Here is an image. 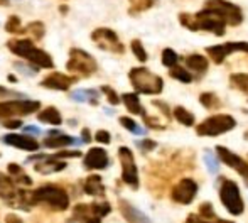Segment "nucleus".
I'll use <instances>...</instances> for the list:
<instances>
[{
  "instance_id": "24",
  "label": "nucleus",
  "mask_w": 248,
  "mask_h": 223,
  "mask_svg": "<svg viewBox=\"0 0 248 223\" xmlns=\"http://www.w3.org/2000/svg\"><path fill=\"white\" fill-rule=\"evenodd\" d=\"M186 66L189 69H193V71H196L198 75H204L206 71H208V58H204V56L201 54H189L186 58Z\"/></svg>"
},
{
  "instance_id": "27",
  "label": "nucleus",
  "mask_w": 248,
  "mask_h": 223,
  "mask_svg": "<svg viewBox=\"0 0 248 223\" xmlns=\"http://www.w3.org/2000/svg\"><path fill=\"white\" fill-rule=\"evenodd\" d=\"M199 103H201L206 110H218V109H221V105H223L219 96L213 92L201 93V95H199Z\"/></svg>"
},
{
  "instance_id": "1",
  "label": "nucleus",
  "mask_w": 248,
  "mask_h": 223,
  "mask_svg": "<svg viewBox=\"0 0 248 223\" xmlns=\"http://www.w3.org/2000/svg\"><path fill=\"white\" fill-rule=\"evenodd\" d=\"M16 201V207L26 208V210L32 205H43L54 211H66L69 208V194L66 193L64 188L56 183H47L37 188L36 191L20 190V194Z\"/></svg>"
},
{
  "instance_id": "47",
  "label": "nucleus",
  "mask_w": 248,
  "mask_h": 223,
  "mask_svg": "<svg viewBox=\"0 0 248 223\" xmlns=\"http://www.w3.org/2000/svg\"><path fill=\"white\" fill-rule=\"evenodd\" d=\"M5 223H24L22 218L16 213H7L5 215Z\"/></svg>"
},
{
  "instance_id": "35",
  "label": "nucleus",
  "mask_w": 248,
  "mask_h": 223,
  "mask_svg": "<svg viewBox=\"0 0 248 223\" xmlns=\"http://www.w3.org/2000/svg\"><path fill=\"white\" fill-rule=\"evenodd\" d=\"M26 32L31 34L34 39H43L44 36V24L43 22H31L29 26L26 27Z\"/></svg>"
},
{
  "instance_id": "4",
  "label": "nucleus",
  "mask_w": 248,
  "mask_h": 223,
  "mask_svg": "<svg viewBox=\"0 0 248 223\" xmlns=\"http://www.w3.org/2000/svg\"><path fill=\"white\" fill-rule=\"evenodd\" d=\"M132 86L137 93L144 95H159L164 90V81L160 76L154 75L147 68H132L128 73Z\"/></svg>"
},
{
  "instance_id": "17",
  "label": "nucleus",
  "mask_w": 248,
  "mask_h": 223,
  "mask_svg": "<svg viewBox=\"0 0 248 223\" xmlns=\"http://www.w3.org/2000/svg\"><path fill=\"white\" fill-rule=\"evenodd\" d=\"M83 164H85L86 169H105L110 164V159H108V154L105 149L92 147L83 158Z\"/></svg>"
},
{
  "instance_id": "30",
  "label": "nucleus",
  "mask_w": 248,
  "mask_h": 223,
  "mask_svg": "<svg viewBox=\"0 0 248 223\" xmlns=\"http://www.w3.org/2000/svg\"><path fill=\"white\" fill-rule=\"evenodd\" d=\"M174 117L179 124H183L184 127H193L194 125V115L189 110H186L184 107H176L174 109Z\"/></svg>"
},
{
  "instance_id": "49",
  "label": "nucleus",
  "mask_w": 248,
  "mask_h": 223,
  "mask_svg": "<svg viewBox=\"0 0 248 223\" xmlns=\"http://www.w3.org/2000/svg\"><path fill=\"white\" fill-rule=\"evenodd\" d=\"M5 96H20V95L16 92H10V90L3 88V86H0V98H5Z\"/></svg>"
},
{
  "instance_id": "23",
  "label": "nucleus",
  "mask_w": 248,
  "mask_h": 223,
  "mask_svg": "<svg viewBox=\"0 0 248 223\" xmlns=\"http://www.w3.org/2000/svg\"><path fill=\"white\" fill-rule=\"evenodd\" d=\"M76 139L75 137H69V135H64V134H59V132H52L49 137L44 139L43 145L47 149H58V147H68V145L75 144Z\"/></svg>"
},
{
  "instance_id": "52",
  "label": "nucleus",
  "mask_w": 248,
  "mask_h": 223,
  "mask_svg": "<svg viewBox=\"0 0 248 223\" xmlns=\"http://www.w3.org/2000/svg\"><path fill=\"white\" fill-rule=\"evenodd\" d=\"M12 0H0V5H10Z\"/></svg>"
},
{
  "instance_id": "51",
  "label": "nucleus",
  "mask_w": 248,
  "mask_h": 223,
  "mask_svg": "<svg viewBox=\"0 0 248 223\" xmlns=\"http://www.w3.org/2000/svg\"><path fill=\"white\" fill-rule=\"evenodd\" d=\"M26 130L31 132V134H39L41 128H37V127H26Z\"/></svg>"
},
{
  "instance_id": "19",
  "label": "nucleus",
  "mask_w": 248,
  "mask_h": 223,
  "mask_svg": "<svg viewBox=\"0 0 248 223\" xmlns=\"http://www.w3.org/2000/svg\"><path fill=\"white\" fill-rule=\"evenodd\" d=\"M20 190L17 188V183L12 176H7V174L0 173V198L7 203L14 205L16 200L19 198Z\"/></svg>"
},
{
  "instance_id": "6",
  "label": "nucleus",
  "mask_w": 248,
  "mask_h": 223,
  "mask_svg": "<svg viewBox=\"0 0 248 223\" xmlns=\"http://www.w3.org/2000/svg\"><path fill=\"white\" fill-rule=\"evenodd\" d=\"M236 127V120L228 113H219L208 117L196 125V134L199 137H216V135L226 134Z\"/></svg>"
},
{
  "instance_id": "32",
  "label": "nucleus",
  "mask_w": 248,
  "mask_h": 223,
  "mask_svg": "<svg viewBox=\"0 0 248 223\" xmlns=\"http://www.w3.org/2000/svg\"><path fill=\"white\" fill-rule=\"evenodd\" d=\"M169 75H170V78L177 80V81H181V83H191L193 81V75H191L187 69L181 68V66H174V68H170Z\"/></svg>"
},
{
  "instance_id": "46",
  "label": "nucleus",
  "mask_w": 248,
  "mask_h": 223,
  "mask_svg": "<svg viewBox=\"0 0 248 223\" xmlns=\"http://www.w3.org/2000/svg\"><path fill=\"white\" fill-rule=\"evenodd\" d=\"M56 158H81V152L79 151H62V152H58Z\"/></svg>"
},
{
  "instance_id": "33",
  "label": "nucleus",
  "mask_w": 248,
  "mask_h": 223,
  "mask_svg": "<svg viewBox=\"0 0 248 223\" xmlns=\"http://www.w3.org/2000/svg\"><path fill=\"white\" fill-rule=\"evenodd\" d=\"M177 63H179V56L176 54V51L166 48L162 51V64L167 66V68H174V66H177Z\"/></svg>"
},
{
  "instance_id": "20",
  "label": "nucleus",
  "mask_w": 248,
  "mask_h": 223,
  "mask_svg": "<svg viewBox=\"0 0 248 223\" xmlns=\"http://www.w3.org/2000/svg\"><path fill=\"white\" fill-rule=\"evenodd\" d=\"M66 167V162L61 161L56 156H39L37 162L34 164V169L39 174H51V173H59Z\"/></svg>"
},
{
  "instance_id": "44",
  "label": "nucleus",
  "mask_w": 248,
  "mask_h": 223,
  "mask_svg": "<svg viewBox=\"0 0 248 223\" xmlns=\"http://www.w3.org/2000/svg\"><path fill=\"white\" fill-rule=\"evenodd\" d=\"M95 141H98L100 144H110V141H111L110 132H108V130H98V132H96V135H95Z\"/></svg>"
},
{
  "instance_id": "38",
  "label": "nucleus",
  "mask_w": 248,
  "mask_h": 223,
  "mask_svg": "<svg viewBox=\"0 0 248 223\" xmlns=\"http://www.w3.org/2000/svg\"><path fill=\"white\" fill-rule=\"evenodd\" d=\"M199 217L206 218V220H216V213H215V208H213V205L209 203V201H206V203H201L199 205Z\"/></svg>"
},
{
  "instance_id": "42",
  "label": "nucleus",
  "mask_w": 248,
  "mask_h": 223,
  "mask_svg": "<svg viewBox=\"0 0 248 223\" xmlns=\"http://www.w3.org/2000/svg\"><path fill=\"white\" fill-rule=\"evenodd\" d=\"M137 147L140 149L142 152H150V151H154V149L157 147V144L154 141H150V139H144V141L137 142Z\"/></svg>"
},
{
  "instance_id": "2",
  "label": "nucleus",
  "mask_w": 248,
  "mask_h": 223,
  "mask_svg": "<svg viewBox=\"0 0 248 223\" xmlns=\"http://www.w3.org/2000/svg\"><path fill=\"white\" fill-rule=\"evenodd\" d=\"M179 22L186 29L198 32V31H206V32H213L215 36H225L226 29V20L219 16L216 10L204 7L193 16V14H179Z\"/></svg>"
},
{
  "instance_id": "34",
  "label": "nucleus",
  "mask_w": 248,
  "mask_h": 223,
  "mask_svg": "<svg viewBox=\"0 0 248 223\" xmlns=\"http://www.w3.org/2000/svg\"><path fill=\"white\" fill-rule=\"evenodd\" d=\"M120 124L124 125L127 130H130L132 134H139V135H144L145 130L142 127H139V124L135 120H132L130 117H120Z\"/></svg>"
},
{
  "instance_id": "22",
  "label": "nucleus",
  "mask_w": 248,
  "mask_h": 223,
  "mask_svg": "<svg viewBox=\"0 0 248 223\" xmlns=\"http://www.w3.org/2000/svg\"><path fill=\"white\" fill-rule=\"evenodd\" d=\"M83 190H85L86 194L96 198H105V194H107L103 179H101V176H98V174H92V176L86 177L85 183H83Z\"/></svg>"
},
{
  "instance_id": "48",
  "label": "nucleus",
  "mask_w": 248,
  "mask_h": 223,
  "mask_svg": "<svg viewBox=\"0 0 248 223\" xmlns=\"http://www.w3.org/2000/svg\"><path fill=\"white\" fill-rule=\"evenodd\" d=\"M22 125L20 120H3V127L5 128H19Z\"/></svg>"
},
{
  "instance_id": "26",
  "label": "nucleus",
  "mask_w": 248,
  "mask_h": 223,
  "mask_svg": "<svg viewBox=\"0 0 248 223\" xmlns=\"http://www.w3.org/2000/svg\"><path fill=\"white\" fill-rule=\"evenodd\" d=\"M122 102L125 103V109L130 112V113H134V115L145 113V110L142 109V105H140V100H139L137 93H125V95L122 96Z\"/></svg>"
},
{
  "instance_id": "55",
  "label": "nucleus",
  "mask_w": 248,
  "mask_h": 223,
  "mask_svg": "<svg viewBox=\"0 0 248 223\" xmlns=\"http://www.w3.org/2000/svg\"><path fill=\"white\" fill-rule=\"evenodd\" d=\"M243 137H245V139H247V141H248V130L245 132V135H243Z\"/></svg>"
},
{
  "instance_id": "50",
  "label": "nucleus",
  "mask_w": 248,
  "mask_h": 223,
  "mask_svg": "<svg viewBox=\"0 0 248 223\" xmlns=\"http://www.w3.org/2000/svg\"><path fill=\"white\" fill-rule=\"evenodd\" d=\"M81 135H83V141H85L86 144H90V142H92V135H90V130H88V128H83V130H81Z\"/></svg>"
},
{
  "instance_id": "10",
  "label": "nucleus",
  "mask_w": 248,
  "mask_h": 223,
  "mask_svg": "<svg viewBox=\"0 0 248 223\" xmlns=\"http://www.w3.org/2000/svg\"><path fill=\"white\" fill-rule=\"evenodd\" d=\"M118 159L122 164V179L125 184L132 188V190H139V169L135 164L134 154L128 147L118 149Z\"/></svg>"
},
{
  "instance_id": "56",
  "label": "nucleus",
  "mask_w": 248,
  "mask_h": 223,
  "mask_svg": "<svg viewBox=\"0 0 248 223\" xmlns=\"http://www.w3.org/2000/svg\"><path fill=\"white\" fill-rule=\"evenodd\" d=\"M0 156H2V154H0Z\"/></svg>"
},
{
  "instance_id": "14",
  "label": "nucleus",
  "mask_w": 248,
  "mask_h": 223,
  "mask_svg": "<svg viewBox=\"0 0 248 223\" xmlns=\"http://www.w3.org/2000/svg\"><path fill=\"white\" fill-rule=\"evenodd\" d=\"M233 53H248V43H225V44H218V46H209L206 49V54L211 58V61L215 64H221L230 54Z\"/></svg>"
},
{
  "instance_id": "8",
  "label": "nucleus",
  "mask_w": 248,
  "mask_h": 223,
  "mask_svg": "<svg viewBox=\"0 0 248 223\" xmlns=\"http://www.w3.org/2000/svg\"><path fill=\"white\" fill-rule=\"evenodd\" d=\"M66 69L69 73L83 76V78H88V76L95 75L96 69H98V64H96L95 58L92 54H88L83 49H78V48H73L69 51V59L68 64H66Z\"/></svg>"
},
{
  "instance_id": "11",
  "label": "nucleus",
  "mask_w": 248,
  "mask_h": 223,
  "mask_svg": "<svg viewBox=\"0 0 248 223\" xmlns=\"http://www.w3.org/2000/svg\"><path fill=\"white\" fill-rule=\"evenodd\" d=\"M92 41L100 48V49L108 51V53H113V54L125 53V46L120 43L118 36L111 29H107V27H100V29L93 31Z\"/></svg>"
},
{
  "instance_id": "25",
  "label": "nucleus",
  "mask_w": 248,
  "mask_h": 223,
  "mask_svg": "<svg viewBox=\"0 0 248 223\" xmlns=\"http://www.w3.org/2000/svg\"><path fill=\"white\" fill-rule=\"evenodd\" d=\"M37 120L43 122V124H49V125H61L62 124V117L59 113L58 109L54 107H47L43 112L37 113Z\"/></svg>"
},
{
  "instance_id": "9",
  "label": "nucleus",
  "mask_w": 248,
  "mask_h": 223,
  "mask_svg": "<svg viewBox=\"0 0 248 223\" xmlns=\"http://www.w3.org/2000/svg\"><path fill=\"white\" fill-rule=\"evenodd\" d=\"M41 107L36 100H10V102H0V120L10 117H22L37 112Z\"/></svg>"
},
{
  "instance_id": "18",
  "label": "nucleus",
  "mask_w": 248,
  "mask_h": 223,
  "mask_svg": "<svg viewBox=\"0 0 248 223\" xmlns=\"http://www.w3.org/2000/svg\"><path fill=\"white\" fill-rule=\"evenodd\" d=\"M3 142L7 145H12L16 149H20V151H29L34 152L39 149V142L36 139L29 137V135H20V134H7L3 135Z\"/></svg>"
},
{
  "instance_id": "31",
  "label": "nucleus",
  "mask_w": 248,
  "mask_h": 223,
  "mask_svg": "<svg viewBox=\"0 0 248 223\" xmlns=\"http://www.w3.org/2000/svg\"><path fill=\"white\" fill-rule=\"evenodd\" d=\"M130 7H128V14L130 16H139V14L149 10L154 5V0H128Z\"/></svg>"
},
{
  "instance_id": "13",
  "label": "nucleus",
  "mask_w": 248,
  "mask_h": 223,
  "mask_svg": "<svg viewBox=\"0 0 248 223\" xmlns=\"http://www.w3.org/2000/svg\"><path fill=\"white\" fill-rule=\"evenodd\" d=\"M198 194V184L191 177H184L177 184H174L172 191H170V198L174 203L179 205H189Z\"/></svg>"
},
{
  "instance_id": "53",
  "label": "nucleus",
  "mask_w": 248,
  "mask_h": 223,
  "mask_svg": "<svg viewBox=\"0 0 248 223\" xmlns=\"http://www.w3.org/2000/svg\"><path fill=\"white\" fill-rule=\"evenodd\" d=\"M9 81H17V80H16V76H12V75H9Z\"/></svg>"
},
{
  "instance_id": "41",
  "label": "nucleus",
  "mask_w": 248,
  "mask_h": 223,
  "mask_svg": "<svg viewBox=\"0 0 248 223\" xmlns=\"http://www.w3.org/2000/svg\"><path fill=\"white\" fill-rule=\"evenodd\" d=\"M142 117H144V122H145V125H147L149 128H157V130H162V128L166 127V124H160L157 118L150 117V115H147V113H144Z\"/></svg>"
},
{
  "instance_id": "16",
  "label": "nucleus",
  "mask_w": 248,
  "mask_h": 223,
  "mask_svg": "<svg viewBox=\"0 0 248 223\" xmlns=\"http://www.w3.org/2000/svg\"><path fill=\"white\" fill-rule=\"evenodd\" d=\"M76 81H78V76H68V75H62V73H51V75H47L41 81V86L49 90H58V92H66Z\"/></svg>"
},
{
  "instance_id": "45",
  "label": "nucleus",
  "mask_w": 248,
  "mask_h": 223,
  "mask_svg": "<svg viewBox=\"0 0 248 223\" xmlns=\"http://www.w3.org/2000/svg\"><path fill=\"white\" fill-rule=\"evenodd\" d=\"M216 220H218V218H216ZM216 220H206V218L199 217V215H189L184 223H216Z\"/></svg>"
},
{
  "instance_id": "54",
  "label": "nucleus",
  "mask_w": 248,
  "mask_h": 223,
  "mask_svg": "<svg viewBox=\"0 0 248 223\" xmlns=\"http://www.w3.org/2000/svg\"><path fill=\"white\" fill-rule=\"evenodd\" d=\"M216 223H233V222H228V220H216Z\"/></svg>"
},
{
  "instance_id": "21",
  "label": "nucleus",
  "mask_w": 248,
  "mask_h": 223,
  "mask_svg": "<svg viewBox=\"0 0 248 223\" xmlns=\"http://www.w3.org/2000/svg\"><path fill=\"white\" fill-rule=\"evenodd\" d=\"M118 208H120L122 217L127 220V223H152L149 220V217H145L139 208H135L134 205H130L128 201L120 200L118 201Z\"/></svg>"
},
{
  "instance_id": "5",
  "label": "nucleus",
  "mask_w": 248,
  "mask_h": 223,
  "mask_svg": "<svg viewBox=\"0 0 248 223\" xmlns=\"http://www.w3.org/2000/svg\"><path fill=\"white\" fill-rule=\"evenodd\" d=\"M219 200H221L223 207L228 210V213L240 217L245 210V203L242 200V194H240V188L235 181L226 179V177H219Z\"/></svg>"
},
{
  "instance_id": "36",
  "label": "nucleus",
  "mask_w": 248,
  "mask_h": 223,
  "mask_svg": "<svg viewBox=\"0 0 248 223\" xmlns=\"http://www.w3.org/2000/svg\"><path fill=\"white\" fill-rule=\"evenodd\" d=\"M5 31L12 34H19V32H26L22 31V26H20V19L17 16H10L9 20L5 22Z\"/></svg>"
},
{
  "instance_id": "15",
  "label": "nucleus",
  "mask_w": 248,
  "mask_h": 223,
  "mask_svg": "<svg viewBox=\"0 0 248 223\" xmlns=\"http://www.w3.org/2000/svg\"><path fill=\"white\" fill-rule=\"evenodd\" d=\"M216 154H218L219 161L225 162L226 166L233 167V169H235L236 173H238L240 176L245 179V183H247V186H248V164H247V161H243V159L240 158L238 154L228 151V149L223 147V145H218V147H216Z\"/></svg>"
},
{
  "instance_id": "39",
  "label": "nucleus",
  "mask_w": 248,
  "mask_h": 223,
  "mask_svg": "<svg viewBox=\"0 0 248 223\" xmlns=\"http://www.w3.org/2000/svg\"><path fill=\"white\" fill-rule=\"evenodd\" d=\"M101 93H105V96H107V100L111 103V105H118L120 103V98H118V95H117V92H115L111 86H101Z\"/></svg>"
},
{
  "instance_id": "3",
  "label": "nucleus",
  "mask_w": 248,
  "mask_h": 223,
  "mask_svg": "<svg viewBox=\"0 0 248 223\" xmlns=\"http://www.w3.org/2000/svg\"><path fill=\"white\" fill-rule=\"evenodd\" d=\"M7 48H9L14 54L27 59V61L32 63L37 68H52V66H54L51 56L47 54L46 51L34 46L32 41H29V39H12L7 43Z\"/></svg>"
},
{
  "instance_id": "29",
  "label": "nucleus",
  "mask_w": 248,
  "mask_h": 223,
  "mask_svg": "<svg viewBox=\"0 0 248 223\" xmlns=\"http://www.w3.org/2000/svg\"><path fill=\"white\" fill-rule=\"evenodd\" d=\"M7 171H9L10 176L16 179L17 184H24V186H29V184H32V179H31V177L24 173V169L19 164H9V166H7Z\"/></svg>"
},
{
  "instance_id": "12",
  "label": "nucleus",
  "mask_w": 248,
  "mask_h": 223,
  "mask_svg": "<svg viewBox=\"0 0 248 223\" xmlns=\"http://www.w3.org/2000/svg\"><path fill=\"white\" fill-rule=\"evenodd\" d=\"M204 7L213 9L226 20L228 26H240L243 22V12L238 5L228 2V0H208Z\"/></svg>"
},
{
  "instance_id": "40",
  "label": "nucleus",
  "mask_w": 248,
  "mask_h": 223,
  "mask_svg": "<svg viewBox=\"0 0 248 223\" xmlns=\"http://www.w3.org/2000/svg\"><path fill=\"white\" fill-rule=\"evenodd\" d=\"M218 161H219V159L215 158V156H213L209 151L204 154V162H206V166H208V169H209V173H211V174H215L216 171H218Z\"/></svg>"
},
{
  "instance_id": "37",
  "label": "nucleus",
  "mask_w": 248,
  "mask_h": 223,
  "mask_svg": "<svg viewBox=\"0 0 248 223\" xmlns=\"http://www.w3.org/2000/svg\"><path fill=\"white\" fill-rule=\"evenodd\" d=\"M130 48H132V53L135 54V58H137L139 61H142V63L147 61V51L144 49V46H142L140 41L134 39V41H132V44H130Z\"/></svg>"
},
{
  "instance_id": "7",
  "label": "nucleus",
  "mask_w": 248,
  "mask_h": 223,
  "mask_svg": "<svg viewBox=\"0 0 248 223\" xmlns=\"http://www.w3.org/2000/svg\"><path fill=\"white\" fill-rule=\"evenodd\" d=\"M111 211L108 201H96V203H79L73 208L71 222L78 223H101L105 217Z\"/></svg>"
},
{
  "instance_id": "28",
  "label": "nucleus",
  "mask_w": 248,
  "mask_h": 223,
  "mask_svg": "<svg viewBox=\"0 0 248 223\" xmlns=\"http://www.w3.org/2000/svg\"><path fill=\"white\" fill-rule=\"evenodd\" d=\"M230 86L248 96V75L247 73H233V75H230Z\"/></svg>"
},
{
  "instance_id": "43",
  "label": "nucleus",
  "mask_w": 248,
  "mask_h": 223,
  "mask_svg": "<svg viewBox=\"0 0 248 223\" xmlns=\"http://www.w3.org/2000/svg\"><path fill=\"white\" fill-rule=\"evenodd\" d=\"M152 105L155 107V109H159V110H160V113H162L164 117H166L167 120H169V118H170V110H169V107H167L166 103L160 102V100H154Z\"/></svg>"
}]
</instances>
